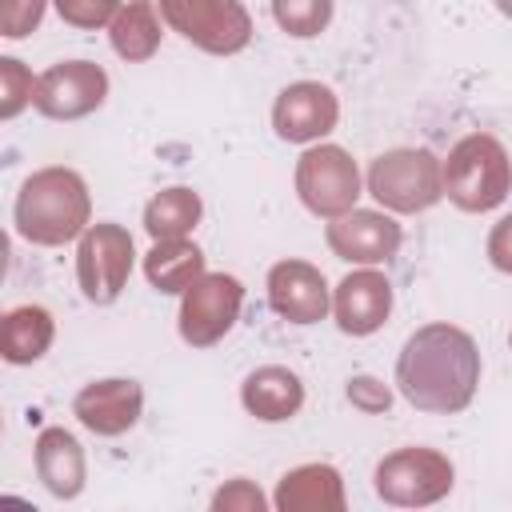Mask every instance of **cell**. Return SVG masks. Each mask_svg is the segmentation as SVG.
I'll use <instances>...</instances> for the list:
<instances>
[{
    "label": "cell",
    "instance_id": "9a60e30c",
    "mask_svg": "<svg viewBox=\"0 0 512 512\" xmlns=\"http://www.w3.org/2000/svg\"><path fill=\"white\" fill-rule=\"evenodd\" d=\"M332 312H336V324L348 336H368L392 312V284L380 272H372V268L352 272V276L340 280L336 300H332Z\"/></svg>",
    "mask_w": 512,
    "mask_h": 512
},
{
    "label": "cell",
    "instance_id": "52a82bcc",
    "mask_svg": "<svg viewBox=\"0 0 512 512\" xmlns=\"http://www.w3.org/2000/svg\"><path fill=\"white\" fill-rule=\"evenodd\" d=\"M132 236L120 224H92L76 248V276L92 304H112L132 272Z\"/></svg>",
    "mask_w": 512,
    "mask_h": 512
},
{
    "label": "cell",
    "instance_id": "6da1fadb",
    "mask_svg": "<svg viewBox=\"0 0 512 512\" xmlns=\"http://www.w3.org/2000/svg\"><path fill=\"white\" fill-rule=\"evenodd\" d=\"M400 396L420 412H460L480 384V352L464 328L424 324L396 360Z\"/></svg>",
    "mask_w": 512,
    "mask_h": 512
},
{
    "label": "cell",
    "instance_id": "2e32d148",
    "mask_svg": "<svg viewBox=\"0 0 512 512\" xmlns=\"http://www.w3.org/2000/svg\"><path fill=\"white\" fill-rule=\"evenodd\" d=\"M36 472L52 496L72 500L84 488V452L76 436L64 428H44L36 440Z\"/></svg>",
    "mask_w": 512,
    "mask_h": 512
},
{
    "label": "cell",
    "instance_id": "603a6c76",
    "mask_svg": "<svg viewBox=\"0 0 512 512\" xmlns=\"http://www.w3.org/2000/svg\"><path fill=\"white\" fill-rule=\"evenodd\" d=\"M272 16L288 36H320L332 20V0H272Z\"/></svg>",
    "mask_w": 512,
    "mask_h": 512
},
{
    "label": "cell",
    "instance_id": "ac0fdd59",
    "mask_svg": "<svg viewBox=\"0 0 512 512\" xmlns=\"http://www.w3.org/2000/svg\"><path fill=\"white\" fill-rule=\"evenodd\" d=\"M276 508L280 512H340L344 508V488L336 468L328 464H304L288 472L276 488Z\"/></svg>",
    "mask_w": 512,
    "mask_h": 512
},
{
    "label": "cell",
    "instance_id": "484cf974",
    "mask_svg": "<svg viewBox=\"0 0 512 512\" xmlns=\"http://www.w3.org/2000/svg\"><path fill=\"white\" fill-rule=\"evenodd\" d=\"M44 16V0H0V32L20 40L28 36Z\"/></svg>",
    "mask_w": 512,
    "mask_h": 512
},
{
    "label": "cell",
    "instance_id": "7402d4cb",
    "mask_svg": "<svg viewBox=\"0 0 512 512\" xmlns=\"http://www.w3.org/2000/svg\"><path fill=\"white\" fill-rule=\"evenodd\" d=\"M160 44V24L152 16L148 0H128V8L116 12L112 20V48L124 60H148Z\"/></svg>",
    "mask_w": 512,
    "mask_h": 512
},
{
    "label": "cell",
    "instance_id": "d4e9b609",
    "mask_svg": "<svg viewBox=\"0 0 512 512\" xmlns=\"http://www.w3.org/2000/svg\"><path fill=\"white\" fill-rule=\"evenodd\" d=\"M56 12L76 28H100V24L116 20L120 0H56Z\"/></svg>",
    "mask_w": 512,
    "mask_h": 512
},
{
    "label": "cell",
    "instance_id": "f1b7e54d",
    "mask_svg": "<svg viewBox=\"0 0 512 512\" xmlns=\"http://www.w3.org/2000/svg\"><path fill=\"white\" fill-rule=\"evenodd\" d=\"M488 260L500 272H512V212L492 228V236H488Z\"/></svg>",
    "mask_w": 512,
    "mask_h": 512
},
{
    "label": "cell",
    "instance_id": "3957f363",
    "mask_svg": "<svg viewBox=\"0 0 512 512\" xmlns=\"http://www.w3.org/2000/svg\"><path fill=\"white\" fill-rule=\"evenodd\" d=\"M512 188V164L496 136L472 132L444 160V192L464 212L496 208Z\"/></svg>",
    "mask_w": 512,
    "mask_h": 512
},
{
    "label": "cell",
    "instance_id": "ffe728a7",
    "mask_svg": "<svg viewBox=\"0 0 512 512\" xmlns=\"http://www.w3.org/2000/svg\"><path fill=\"white\" fill-rule=\"evenodd\" d=\"M144 272L160 292H188L204 276V252L188 240H156L144 256Z\"/></svg>",
    "mask_w": 512,
    "mask_h": 512
},
{
    "label": "cell",
    "instance_id": "4fadbf2b",
    "mask_svg": "<svg viewBox=\"0 0 512 512\" xmlns=\"http://www.w3.org/2000/svg\"><path fill=\"white\" fill-rule=\"evenodd\" d=\"M268 300L292 324H316L328 312V284L320 268L304 260H280L268 272Z\"/></svg>",
    "mask_w": 512,
    "mask_h": 512
},
{
    "label": "cell",
    "instance_id": "7c38bea8",
    "mask_svg": "<svg viewBox=\"0 0 512 512\" xmlns=\"http://www.w3.org/2000/svg\"><path fill=\"white\" fill-rule=\"evenodd\" d=\"M328 248L348 264H380L400 248V224L384 212H344L328 224Z\"/></svg>",
    "mask_w": 512,
    "mask_h": 512
},
{
    "label": "cell",
    "instance_id": "d6986e66",
    "mask_svg": "<svg viewBox=\"0 0 512 512\" xmlns=\"http://www.w3.org/2000/svg\"><path fill=\"white\" fill-rule=\"evenodd\" d=\"M52 344V316L40 304H20L0 324V356L8 364H32Z\"/></svg>",
    "mask_w": 512,
    "mask_h": 512
},
{
    "label": "cell",
    "instance_id": "7a4b0ae2",
    "mask_svg": "<svg viewBox=\"0 0 512 512\" xmlns=\"http://www.w3.org/2000/svg\"><path fill=\"white\" fill-rule=\"evenodd\" d=\"M88 224V188L72 168H40L16 196V228L28 244H64Z\"/></svg>",
    "mask_w": 512,
    "mask_h": 512
},
{
    "label": "cell",
    "instance_id": "83f0119b",
    "mask_svg": "<svg viewBox=\"0 0 512 512\" xmlns=\"http://www.w3.org/2000/svg\"><path fill=\"white\" fill-rule=\"evenodd\" d=\"M348 400L360 412H388L392 392L380 380H372V376H356V380H348Z\"/></svg>",
    "mask_w": 512,
    "mask_h": 512
},
{
    "label": "cell",
    "instance_id": "e0dca14e",
    "mask_svg": "<svg viewBox=\"0 0 512 512\" xmlns=\"http://www.w3.org/2000/svg\"><path fill=\"white\" fill-rule=\"evenodd\" d=\"M240 400L256 420H288L304 404V384H300L296 372H288L280 364H268V368H256L244 380Z\"/></svg>",
    "mask_w": 512,
    "mask_h": 512
},
{
    "label": "cell",
    "instance_id": "4dcf8cb0",
    "mask_svg": "<svg viewBox=\"0 0 512 512\" xmlns=\"http://www.w3.org/2000/svg\"><path fill=\"white\" fill-rule=\"evenodd\" d=\"M508 344H512V336H508Z\"/></svg>",
    "mask_w": 512,
    "mask_h": 512
},
{
    "label": "cell",
    "instance_id": "44dd1931",
    "mask_svg": "<svg viewBox=\"0 0 512 512\" xmlns=\"http://www.w3.org/2000/svg\"><path fill=\"white\" fill-rule=\"evenodd\" d=\"M196 220H200V196L192 188H168L152 196L144 208V228L156 240H180L184 232L196 228Z\"/></svg>",
    "mask_w": 512,
    "mask_h": 512
},
{
    "label": "cell",
    "instance_id": "ba28073f",
    "mask_svg": "<svg viewBox=\"0 0 512 512\" xmlns=\"http://www.w3.org/2000/svg\"><path fill=\"white\" fill-rule=\"evenodd\" d=\"M448 488H452V464L432 448H400L384 456L376 468V492L400 508L432 504Z\"/></svg>",
    "mask_w": 512,
    "mask_h": 512
},
{
    "label": "cell",
    "instance_id": "5bb4252c",
    "mask_svg": "<svg viewBox=\"0 0 512 512\" xmlns=\"http://www.w3.org/2000/svg\"><path fill=\"white\" fill-rule=\"evenodd\" d=\"M72 408H76L80 424L92 428L96 436H120L136 424V416L144 408V392L136 380H96V384L80 388Z\"/></svg>",
    "mask_w": 512,
    "mask_h": 512
},
{
    "label": "cell",
    "instance_id": "5b68a950",
    "mask_svg": "<svg viewBox=\"0 0 512 512\" xmlns=\"http://www.w3.org/2000/svg\"><path fill=\"white\" fill-rule=\"evenodd\" d=\"M164 20L196 48L228 56L252 40V20L240 0H160Z\"/></svg>",
    "mask_w": 512,
    "mask_h": 512
},
{
    "label": "cell",
    "instance_id": "277c9868",
    "mask_svg": "<svg viewBox=\"0 0 512 512\" xmlns=\"http://www.w3.org/2000/svg\"><path fill=\"white\" fill-rule=\"evenodd\" d=\"M368 192L392 212H424L444 196V168L428 148H396L372 160Z\"/></svg>",
    "mask_w": 512,
    "mask_h": 512
},
{
    "label": "cell",
    "instance_id": "4316f807",
    "mask_svg": "<svg viewBox=\"0 0 512 512\" xmlns=\"http://www.w3.org/2000/svg\"><path fill=\"white\" fill-rule=\"evenodd\" d=\"M212 508H216V512H260V508H264V496H260L256 484H248V480H232L228 488L216 492Z\"/></svg>",
    "mask_w": 512,
    "mask_h": 512
},
{
    "label": "cell",
    "instance_id": "cb8c5ba5",
    "mask_svg": "<svg viewBox=\"0 0 512 512\" xmlns=\"http://www.w3.org/2000/svg\"><path fill=\"white\" fill-rule=\"evenodd\" d=\"M32 96H36V80H32V72H28L20 60L4 56V60H0V116L12 120Z\"/></svg>",
    "mask_w": 512,
    "mask_h": 512
},
{
    "label": "cell",
    "instance_id": "9c48e42d",
    "mask_svg": "<svg viewBox=\"0 0 512 512\" xmlns=\"http://www.w3.org/2000/svg\"><path fill=\"white\" fill-rule=\"evenodd\" d=\"M240 300H244V288H240L236 276L204 272V276L184 292V304H180V336H184L192 348L216 344V340L236 324Z\"/></svg>",
    "mask_w": 512,
    "mask_h": 512
},
{
    "label": "cell",
    "instance_id": "f546056e",
    "mask_svg": "<svg viewBox=\"0 0 512 512\" xmlns=\"http://www.w3.org/2000/svg\"><path fill=\"white\" fill-rule=\"evenodd\" d=\"M496 8H500V12L508 16V20H512V0H496Z\"/></svg>",
    "mask_w": 512,
    "mask_h": 512
},
{
    "label": "cell",
    "instance_id": "8fae6325",
    "mask_svg": "<svg viewBox=\"0 0 512 512\" xmlns=\"http://www.w3.org/2000/svg\"><path fill=\"white\" fill-rule=\"evenodd\" d=\"M336 116H340V104H336L332 88H324L316 80H300V84H288L276 96L272 128H276L280 140L308 144V140L332 132L336 128Z\"/></svg>",
    "mask_w": 512,
    "mask_h": 512
},
{
    "label": "cell",
    "instance_id": "8992f818",
    "mask_svg": "<svg viewBox=\"0 0 512 512\" xmlns=\"http://www.w3.org/2000/svg\"><path fill=\"white\" fill-rule=\"evenodd\" d=\"M296 192L304 200L308 212L316 216H344L352 212L356 196H360V172L356 160L336 148V144H320L308 148L296 164Z\"/></svg>",
    "mask_w": 512,
    "mask_h": 512
},
{
    "label": "cell",
    "instance_id": "30bf717a",
    "mask_svg": "<svg viewBox=\"0 0 512 512\" xmlns=\"http://www.w3.org/2000/svg\"><path fill=\"white\" fill-rule=\"evenodd\" d=\"M104 92H108V76L100 64L64 60V64H52L36 80L32 104L52 120H76V116H88L92 108H100Z\"/></svg>",
    "mask_w": 512,
    "mask_h": 512
}]
</instances>
